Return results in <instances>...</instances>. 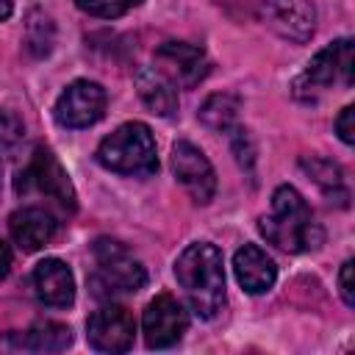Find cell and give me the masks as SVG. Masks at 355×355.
Returning a JSON list of instances; mask_svg holds the SVG:
<instances>
[{
	"mask_svg": "<svg viewBox=\"0 0 355 355\" xmlns=\"http://www.w3.org/2000/svg\"><path fill=\"white\" fill-rule=\"evenodd\" d=\"M336 133H338V139H341L344 144H352V141H355V108H352V105H347V108L338 114V119H336Z\"/></svg>",
	"mask_w": 355,
	"mask_h": 355,
	"instance_id": "cell-22",
	"label": "cell"
},
{
	"mask_svg": "<svg viewBox=\"0 0 355 355\" xmlns=\"http://www.w3.org/2000/svg\"><path fill=\"white\" fill-rule=\"evenodd\" d=\"M239 116V100L233 94H214L200 108V119L211 130H230Z\"/></svg>",
	"mask_w": 355,
	"mask_h": 355,
	"instance_id": "cell-19",
	"label": "cell"
},
{
	"mask_svg": "<svg viewBox=\"0 0 355 355\" xmlns=\"http://www.w3.org/2000/svg\"><path fill=\"white\" fill-rule=\"evenodd\" d=\"M172 172L194 202H211L216 191V175L200 147H194L191 141H178L172 147Z\"/></svg>",
	"mask_w": 355,
	"mask_h": 355,
	"instance_id": "cell-9",
	"label": "cell"
},
{
	"mask_svg": "<svg viewBox=\"0 0 355 355\" xmlns=\"http://www.w3.org/2000/svg\"><path fill=\"white\" fill-rule=\"evenodd\" d=\"M297 83H308L316 92H324L330 86L349 89L352 86V39H338L324 50H319Z\"/></svg>",
	"mask_w": 355,
	"mask_h": 355,
	"instance_id": "cell-11",
	"label": "cell"
},
{
	"mask_svg": "<svg viewBox=\"0 0 355 355\" xmlns=\"http://www.w3.org/2000/svg\"><path fill=\"white\" fill-rule=\"evenodd\" d=\"M300 166L313 178L316 186H322V191H324L327 197H336V200H341V205H347V197H349V194H347L344 172H341L338 164H333V161H327V158H302Z\"/></svg>",
	"mask_w": 355,
	"mask_h": 355,
	"instance_id": "cell-18",
	"label": "cell"
},
{
	"mask_svg": "<svg viewBox=\"0 0 355 355\" xmlns=\"http://www.w3.org/2000/svg\"><path fill=\"white\" fill-rule=\"evenodd\" d=\"M94 272L89 275V286L94 297H122L133 294L147 283V272L141 261L114 239H97L92 244Z\"/></svg>",
	"mask_w": 355,
	"mask_h": 355,
	"instance_id": "cell-3",
	"label": "cell"
},
{
	"mask_svg": "<svg viewBox=\"0 0 355 355\" xmlns=\"http://www.w3.org/2000/svg\"><path fill=\"white\" fill-rule=\"evenodd\" d=\"M11 11H14V3H11V0H0V22H3V19H8V17H11Z\"/></svg>",
	"mask_w": 355,
	"mask_h": 355,
	"instance_id": "cell-25",
	"label": "cell"
},
{
	"mask_svg": "<svg viewBox=\"0 0 355 355\" xmlns=\"http://www.w3.org/2000/svg\"><path fill=\"white\" fill-rule=\"evenodd\" d=\"M136 89L153 114L172 116L178 111V86L158 67H141L136 72Z\"/></svg>",
	"mask_w": 355,
	"mask_h": 355,
	"instance_id": "cell-16",
	"label": "cell"
},
{
	"mask_svg": "<svg viewBox=\"0 0 355 355\" xmlns=\"http://www.w3.org/2000/svg\"><path fill=\"white\" fill-rule=\"evenodd\" d=\"M338 291L344 297V302L352 308L355 305V288H352V261H344L341 272H338Z\"/></svg>",
	"mask_w": 355,
	"mask_h": 355,
	"instance_id": "cell-23",
	"label": "cell"
},
{
	"mask_svg": "<svg viewBox=\"0 0 355 355\" xmlns=\"http://www.w3.org/2000/svg\"><path fill=\"white\" fill-rule=\"evenodd\" d=\"M22 133H25V125L19 122V116L11 111H0V155L11 153L22 141Z\"/></svg>",
	"mask_w": 355,
	"mask_h": 355,
	"instance_id": "cell-21",
	"label": "cell"
},
{
	"mask_svg": "<svg viewBox=\"0 0 355 355\" xmlns=\"http://www.w3.org/2000/svg\"><path fill=\"white\" fill-rule=\"evenodd\" d=\"M8 230H11V239L17 241L19 250L36 252V250H42V247H47L53 241V236L58 230V222H55V216L47 208L25 205V208L11 214Z\"/></svg>",
	"mask_w": 355,
	"mask_h": 355,
	"instance_id": "cell-12",
	"label": "cell"
},
{
	"mask_svg": "<svg viewBox=\"0 0 355 355\" xmlns=\"http://www.w3.org/2000/svg\"><path fill=\"white\" fill-rule=\"evenodd\" d=\"M175 277L200 319H214L225 305V263L219 247L208 241L189 244L175 261Z\"/></svg>",
	"mask_w": 355,
	"mask_h": 355,
	"instance_id": "cell-1",
	"label": "cell"
},
{
	"mask_svg": "<svg viewBox=\"0 0 355 355\" xmlns=\"http://www.w3.org/2000/svg\"><path fill=\"white\" fill-rule=\"evenodd\" d=\"M97 161L116 175H153L158 169L155 139L144 122H125L100 141Z\"/></svg>",
	"mask_w": 355,
	"mask_h": 355,
	"instance_id": "cell-4",
	"label": "cell"
},
{
	"mask_svg": "<svg viewBox=\"0 0 355 355\" xmlns=\"http://www.w3.org/2000/svg\"><path fill=\"white\" fill-rule=\"evenodd\" d=\"M155 67H158L175 86L191 89V86H197V83L208 75L211 61H208L205 50L197 47V44L164 42V44L155 50Z\"/></svg>",
	"mask_w": 355,
	"mask_h": 355,
	"instance_id": "cell-10",
	"label": "cell"
},
{
	"mask_svg": "<svg viewBox=\"0 0 355 355\" xmlns=\"http://www.w3.org/2000/svg\"><path fill=\"white\" fill-rule=\"evenodd\" d=\"M69 344H72V333L67 324H58V322H36L25 333H19L14 341V347L28 352H61Z\"/></svg>",
	"mask_w": 355,
	"mask_h": 355,
	"instance_id": "cell-17",
	"label": "cell"
},
{
	"mask_svg": "<svg viewBox=\"0 0 355 355\" xmlns=\"http://www.w3.org/2000/svg\"><path fill=\"white\" fill-rule=\"evenodd\" d=\"M258 230L269 244H275L283 252H311L324 239L311 205L294 186L275 189L272 208L266 216H261Z\"/></svg>",
	"mask_w": 355,
	"mask_h": 355,
	"instance_id": "cell-2",
	"label": "cell"
},
{
	"mask_svg": "<svg viewBox=\"0 0 355 355\" xmlns=\"http://www.w3.org/2000/svg\"><path fill=\"white\" fill-rule=\"evenodd\" d=\"M33 294L47 308H67L75 300V277L58 258H44L33 269Z\"/></svg>",
	"mask_w": 355,
	"mask_h": 355,
	"instance_id": "cell-13",
	"label": "cell"
},
{
	"mask_svg": "<svg viewBox=\"0 0 355 355\" xmlns=\"http://www.w3.org/2000/svg\"><path fill=\"white\" fill-rule=\"evenodd\" d=\"M233 272L236 280L241 283V288L247 294H263L275 286L277 280V266L275 261L258 247V244H244L236 255H233Z\"/></svg>",
	"mask_w": 355,
	"mask_h": 355,
	"instance_id": "cell-14",
	"label": "cell"
},
{
	"mask_svg": "<svg viewBox=\"0 0 355 355\" xmlns=\"http://www.w3.org/2000/svg\"><path fill=\"white\" fill-rule=\"evenodd\" d=\"M189 327V313L183 308L180 300H175L172 294H158L141 316V330H144V341L153 349H166L172 344H178L183 338Z\"/></svg>",
	"mask_w": 355,
	"mask_h": 355,
	"instance_id": "cell-7",
	"label": "cell"
},
{
	"mask_svg": "<svg viewBox=\"0 0 355 355\" xmlns=\"http://www.w3.org/2000/svg\"><path fill=\"white\" fill-rule=\"evenodd\" d=\"M269 25L294 42H305L313 33L316 11L308 0H272L269 3Z\"/></svg>",
	"mask_w": 355,
	"mask_h": 355,
	"instance_id": "cell-15",
	"label": "cell"
},
{
	"mask_svg": "<svg viewBox=\"0 0 355 355\" xmlns=\"http://www.w3.org/2000/svg\"><path fill=\"white\" fill-rule=\"evenodd\" d=\"M8 269H11V250H8V244L0 239V280L8 275Z\"/></svg>",
	"mask_w": 355,
	"mask_h": 355,
	"instance_id": "cell-24",
	"label": "cell"
},
{
	"mask_svg": "<svg viewBox=\"0 0 355 355\" xmlns=\"http://www.w3.org/2000/svg\"><path fill=\"white\" fill-rule=\"evenodd\" d=\"M136 322L122 305H103L86 322V338L97 352H128L133 347Z\"/></svg>",
	"mask_w": 355,
	"mask_h": 355,
	"instance_id": "cell-8",
	"label": "cell"
},
{
	"mask_svg": "<svg viewBox=\"0 0 355 355\" xmlns=\"http://www.w3.org/2000/svg\"><path fill=\"white\" fill-rule=\"evenodd\" d=\"M53 114L61 128H89L105 114V89L94 80H75L61 92Z\"/></svg>",
	"mask_w": 355,
	"mask_h": 355,
	"instance_id": "cell-6",
	"label": "cell"
},
{
	"mask_svg": "<svg viewBox=\"0 0 355 355\" xmlns=\"http://www.w3.org/2000/svg\"><path fill=\"white\" fill-rule=\"evenodd\" d=\"M75 6L92 17L100 19H116L122 14H128L130 8L141 6V0H75Z\"/></svg>",
	"mask_w": 355,
	"mask_h": 355,
	"instance_id": "cell-20",
	"label": "cell"
},
{
	"mask_svg": "<svg viewBox=\"0 0 355 355\" xmlns=\"http://www.w3.org/2000/svg\"><path fill=\"white\" fill-rule=\"evenodd\" d=\"M14 189H17V194H39V197H47L53 205H58L67 214H72L78 208L75 189L69 183V175H67V169L58 164V158L47 147H36L33 150V155L28 158V164L17 172Z\"/></svg>",
	"mask_w": 355,
	"mask_h": 355,
	"instance_id": "cell-5",
	"label": "cell"
}]
</instances>
